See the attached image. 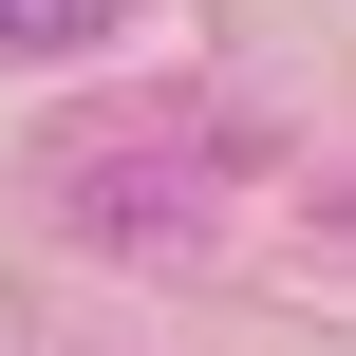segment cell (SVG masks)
Returning a JSON list of instances; mask_svg holds the SVG:
<instances>
[{
	"mask_svg": "<svg viewBox=\"0 0 356 356\" xmlns=\"http://www.w3.org/2000/svg\"><path fill=\"white\" fill-rule=\"evenodd\" d=\"M113 0H0V56H56V38H94Z\"/></svg>",
	"mask_w": 356,
	"mask_h": 356,
	"instance_id": "cell-1",
	"label": "cell"
}]
</instances>
